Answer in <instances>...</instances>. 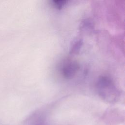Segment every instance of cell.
Returning <instances> with one entry per match:
<instances>
[{
  "label": "cell",
  "instance_id": "6da1fadb",
  "mask_svg": "<svg viewBox=\"0 0 125 125\" xmlns=\"http://www.w3.org/2000/svg\"><path fill=\"white\" fill-rule=\"evenodd\" d=\"M96 89L101 98L108 102H116L120 97V92L115 83L110 78L106 76L98 79Z\"/></svg>",
  "mask_w": 125,
  "mask_h": 125
},
{
  "label": "cell",
  "instance_id": "7a4b0ae2",
  "mask_svg": "<svg viewBox=\"0 0 125 125\" xmlns=\"http://www.w3.org/2000/svg\"><path fill=\"white\" fill-rule=\"evenodd\" d=\"M79 69V65L75 61H68L64 64L62 71L63 76L66 78H72L77 73Z\"/></svg>",
  "mask_w": 125,
  "mask_h": 125
},
{
  "label": "cell",
  "instance_id": "3957f363",
  "mask_svg": "<svg viewBox=\"0 0 125 125\" xmlns=\"http://www.w3.org/2000/svg\"><path fill=\"white\" fill-rule=\"evenodd\" d=\"M82 44V42L81 40L76 41L72 46L70 50L71 53H76L80 49Z\"/></svg>",
  "mask_w": 125,
  "mask_h": 125
},
{
  "label": "cell",
  "instance_id": "277c9868",
  "mask_svg": "<svg viewBox=\"0 0 125 125\" xmlns=\"http://www.w3.org/2000/svg\"><path fill=\"white\" fill-rule=\"evenodd\" d=\"M53 4L54 6L57 8V9H61L66 3L67 1L64 0H53Z\"/></svg>",
  "mask_w": 125,
  "mask_h": 125
}]
</instances>
